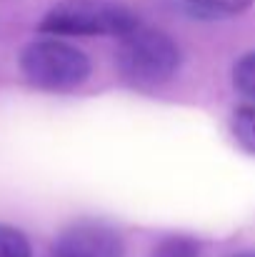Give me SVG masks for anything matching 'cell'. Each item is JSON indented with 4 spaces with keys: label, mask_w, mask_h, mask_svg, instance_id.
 Instances as JSON below:
<instances>
[{
    "label": "cell",
    "mask_w": 255,
    "mask_h": 257,
    "mask_svg": "<svg viewBox=\"0 0 255 257\" xmlns=\"http://www.w3.org/2000/svg\"><path fill=\"white\" fill-rule=\"evenodd\" d=\"M233 83L243 97L255 102V50L245 53L233 68Z\"/></svg>",
    "instance_id": "obj_8"
},
{
    "label": "cell",
    "mask_w": 255,
    "mask_h": 257,
    "mask_svg": "<svg viewBox=\"0 0 255 257\" xmlns=\"http://www.w3.org/2000/svg\"><path fill=\"white\" fill-rule=\"evenodd\" d=\"M0 257H30V242L18 227L0 225Z\"/></svg>",
    "instance_id": "obj_9"
},
{
    "label": "cell",
    "mask_w": 255,
    "mask_h": 257,
    "mask_svg": "<svg viewBox=\"0 0 255 257\" xmlns=\"http://www.w3.org/2000/svg\"><path fill=\"white\" fill-rule=\"evenodd\" d=\"M53 257H123V240L103 222H75L58 237Z\"/></svg>",
    "instance_id": "obj_4"
},
{
    "label": "cell",
    "mask_w": 255,
    "mask_h": 257,
    "mask_svg": "<svg viewBox=\"0 0 255 257\" xmlns=\"http://www.w3.org/2000/svg\"><path fill=\"white\" fill-rule=\"evenodd\" d=\"M233 257H255V252H238V255H233Z\"/></svg>",
    "instance_id": "obj_10"
},
{
    "label": "cell",
    "mask_w": 255,
    "mask_h": 257,
    "mask_svg": "<svg viewBox=\"0 0 255 257\" xmlns=\"http://www.w3.org/2000/svg\"><path fill=\"white\" fill-rule=\"evenodd\" d=\"M135 25L138 18L133 15V10H128L115 0H60L43 15L38 30L45 35L123 38Z\"/></svg>",
    "instance_id": "obj_2"
},
{
    "label": "cell",
    "mask_w": 255,
    "mask_h": 257,
    "mask_svg": "<svg viewBox=\"0 0 255 257\" xmlns=\"http://www.w3.org/2000/svg\"><path fill=\"white\" fill-rule=\"evenodd\" d=\"M20 73L30 85L48 92L78 90L90 75V63L83 50L58 38L33 40L20 53Z\"/></svg>",
    "instance_id": "obj_3"
},
{
    "label": "cell",
    "mask_w": 255,
    "mask_h": 257,
    "mask_svg": "<svg viewBox=\"0 0 255 257\" xmlns=\"http://www.w3.org/2000/svg\"><path fill=\"white\" fill-rule=\"evenodd\" d=\"M180 50L175 40L155 28L140 23L120 38L118 68L120 75L135 87H158L178 73Z\"/></svg>",
    "instance_id": "obj_1"
},
{
    "label": "cell",
    "mask_w": 255,
    "mask_h": 257,
    "mask_svg": "<svg viewBox=\"0 0 255 257\" xmlns=\"http://www.w3.org/2000/svg\"><path fill=\"white\" fill-rule=\"evenodd\" d=\"M153 257H200V247L193 237H185V235H168L163 237L155 250Z\"/></svg>",
    "instance_id": "obj_7"
},
{
    "label": "cell",
    "mask_w": 255,
    "mask_h": 257,
    "mask_svg": "<svg viewBox=\"0 0 255 257\" xmlns=\"http://www.w3.org/2000/svg\"><path fill=\"white\" fill-rule=\"evenodd\" d=\"M233 138L238 140V145L255 155V102L253 105H243L235 110L233 117Z\"/></svg>",
    "instance_id": "obj_6"
},
{
    "label": "cell",
    "mask_w": 255,
    "mask_h": 257,
    "mask_svg": "<svg viewBox=\"0 0 255 257\" xmlns=\"http://www.w3.org/2000/svg\"><path fill=\"white\" fill-rule=\"evenodd\" d=\"M50 257H53V255H50Z\"/></svg>",
    "instance_id": "obj_11"
},
{
    "label": "cell",
    "mask_w": 255,
    "mask_h": 257,
    "mask_svg": "<svg viewBox=\"0 0 255 257\" xmlns=\"http://www.w3.org/2000/svg\"><path fill=\"white\" fill-rule=\"evenodd\" d=\"M185 5L205 18H230L253 5V0H185Z\"/></svg>",
    "instance_id": "obj_5"
}]
</instances>
